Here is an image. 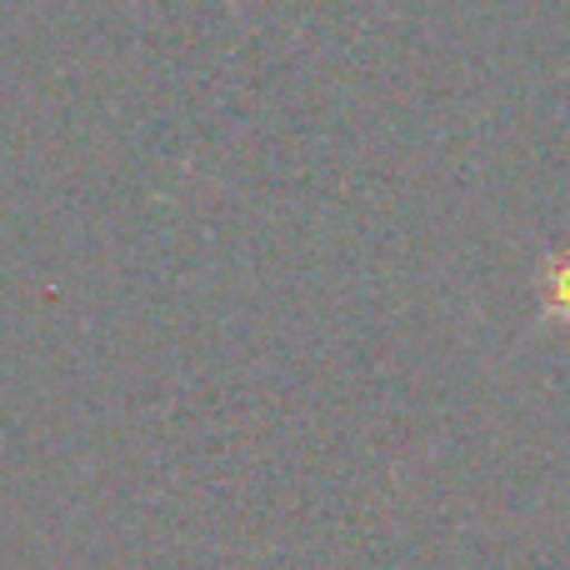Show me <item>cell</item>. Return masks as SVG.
Instances as JSON below:
<instances>
[{
  "label": "cell",
  "mask_w": 570,
  "mask_h": 570,
  "mask_svg": "<svg viewBox=\"0 0 570 570\" xmlns=\"http://www.w3.org/2000/svg\"><path fill=\"white\" fill-rule=\"evenodd\" d=\"M541 311L551 321H570V250L546 261L541 271Z\"/></svg>",
  "instance_id": "cell-1"
}]
</instances>
